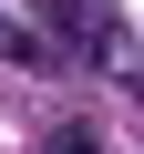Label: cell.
Segmentation results:
<instances>
[{
    "label": "cell",
    "mask_w": 144,
    "mask_h": 154,
    "mask_svg": "<svg viewBox=\"0 0 144 154\" xmlns=\"http://www.w3.org/2000/svg\"><path fill=\"white\" fill-rule=\"evenodd\" d=\"M0 62H41V41H31L21 21H0Z\"/></svg>",
    "instance_id": "obj_2"
},
{
    "label": "cell",
    "mask_w": 144,
    "mask_h": 154,
    "mask_svg": "<svg viewBox=\"0 0 144 154\" xmlns=\"http://www.w3.org/2000/svg\"><path fill=\"white\" fill-rule=\"evenodd\" d=\"M41 154H103V134H93V123H62V134H52Z\"/></svg>",
    "instance_id": "obj_1"
},
{
    "label": "cell",
    "mask_w": 144,
    "mask_h": 154,
    "mask_svg": "<svg viewBox=\"0 0 144 154\" xmlns=\"http://www.w3.org/2000/svg\"><path fill=\"white\" fill-rule=\"evenodd\" d=\"M134 93H144V82H134Z\"/></svg>",
    "instance_id": "obj_3"
}]
</instances>
